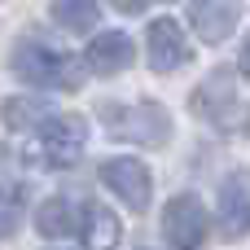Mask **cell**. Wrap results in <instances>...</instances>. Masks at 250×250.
Masks as SVG:
<instances>
[{
    "instance_id": "obj_1",
    "label": "cell",
    "mask_w": 250,
    "mask_h": 250,
    "mask_svg": "<svg viewBox=\"0 0 250 250\" xmlns=\"http://www.w3.org/2000/svg\"><path fill=\"white\" fill-rule=\"evenodd\" d=\"M193 114L207 119L224 136H246L250 132V101L237 92V79L229 70H215L198 92H193Z\"/></svg>"
},
{
    "instance_id": "obj_6",
    "label": "cell",
    "mask_w": 250,
    "mask_h": 250,
    "mask_svg": "<svg viewBox=\"0 0 250 250\" xmlns=\"http://www.w3.org/2000/svg\"><path fill=\"white\" fill-rule=\"evenodd\" d=\"M145 44H149V66H154L158 75L180 70V66L189 62V40H185V31H180L176 18H158V22H149Z\"/></svg>"
},
{
    "instance_id": "obj_3",
    "label": "cell",
    "mask_w": 250,
    "mask_h": 250,
    "mask_svg": "<svg viewBox=\"0 0 250 250\" xmlns=\"http://www.w3.org/2000/svg\"><path fill=\"white\" fill-rule=\"evenodd\" d=\"M83 145H88V123L79 114H53L40 123V141H35L31 158H35V167H70V163H79Z\"/></svg>"
},
{
    "instance_id": "obj_12",
    "label": "cell",
    "mask_w": 250,
    "mask_h": 250,
    "mask_svg": "<svg viewBox=\"0 0 250 250\" xmlns=\"http://www.w3.org/2000/svg\"><path fill=\"white\" fill-rule=\"evenodd\" d=\"M35 229H40L44 237H66V233H75V207H70V198H48V202L35 211Z\"/></svg>"
},
{
    "instance_id": "obj_4",
    "label": "cell",
    "mask_w": 250,
    "mask_h": 250,
    "mask_svg": "<svg viewBox=\"0 0 250 250\" xmlns=\"http://www.w3.org/2000/svg\"><path fill=\"white\" fill-rule=\"evenodd\" d=\"M105 123H110V136L132 141V145H163V141L171 136V119H167V110L154 105V101L127 105V110H110Z\"/></svg>"
},
{
    "instance_id": "obj_2",
    "label": "cell",
    "mask_w": 250,
    "mask_h": 250,
    "mask_svg": "<svg viewBox=\"0 0 250 250\" xmlns=\"http://www.w3.org/2000/svg\"><path fill=\"white\" fill-rule=\"evenodd\" d=\"M13 70L26 83H40V88H66V92H75L83 83V66L70 53H62V48H53L44 40H18Z\"/></svg>"
},
{
    "instance_id": "obj_13",
    "label": "cell",
    "mask_w": 250,
    "mask_h": 250,
    "mask_svg": "<svg viewBox=\"0 0 250 250\" xmlns=\"http://www.w3.org/2000/svg\"><path fill=\"white\" fill-rule=\"evenodd\" d=\"M53 18H57L66 31L83 35V31H92V26H97L101 9H97V0H53Z\"/></svg>"
},
{
    "instance_id": "obj_9",
    "label": "cell",
    "mask_w": 250,
    "mask_h": 250,
    "mask_svg": "<svg viewBox=\"0 0 250 250\" xmlns=\"http://www.w3.org/2000/svg\"><path fill=\"white\" fill-rule=\"evenodd\" d=\"M189 18H193V31H198L207 44H220V40H229V35L237 31L242 9H237V0H193Z\"/></svg>"
},
{
    "instance_id": "obj_18",
    "label": "cell",
    "mask_w": 250,
    "mask_h": 250,
    "mask_svg": "<svg viewBox=\"0 0 250 250\" xmlns=\"http://www.w3.org/2000/svg\"><path fill=\"white\" fill-rule=\"evenodd\" d=\"M4 158H9V154H4V145H0V171H4Z\"/></svg>"
},
{
    "instance_id": "obj_16",
    "label": "cell",
    "mask_w": 250,
    "mask_h": 250,
    "mask_svg": "<svg viewBox=\"0 0 250 250\" xmlns=\"http://www.w3.org/2000/svg\"><path fill=\"white\" fill-rule=\"evenodd\" d=\"M114 4H119V9H123V13H141V9H145V4H149V0H114Z\"/></svg>"
},
{
    "instance_id": "obj_11",
    "label": "cell",
    "mask_w": 250,
    "mask_h": 250,
    "mask_svg": "<svg viewBox=\"0 0 250 250\" xmlns=\"http://www.w3.org/2000/svg\"><path fill=\"white\" fill-rule=\"evenodd\" d=\"M119 220H114V211L110 207H88L83 211V229H79V237H83V246L88 250H114L119 246Z\"/></svg>"
},
{
    "instance_id": "obj_7",
    "label": "cell",
    "mask_w": 250,
    "mask_h": 250,
    "mask_svg": "<svg viewBox=\"0 0 250 250\" xmlns=\"http://www.w3.org/2000/svg\"><path fill=\"white\" fill-rule=\"evenodd\" d=\"M101 180H105L132 211H145V207H149V171H145V163L110 158V163H101Z\"/></svg>"
},
{
    "instance_id": "obj_5",
    "label": "cell",
    "mask_w": 250,
    "mask_h": 250,
    "mask_svg": "<svg viewBox=\"0 0 250 250\" xmlns=\"http://www.w3.org/2000/svg\"><path fill=\"white\" fill-rule=\"evenodd\" d=\"M163 233H167V242L176 250H198L207 242V211H202V202L193 193L171 198L167 211H163Z\"/></svg>"
},
{
    "instance_id": "obj_14",
    "label": "cell",
    "mask_w": 250,
    "mask_h": 250,
    "mask_svg": "<svg viewBox=\"0 0 250 250\" xmlns=\"http://www.w3.org/2000/svg\"><path fill=\"white\" fill-rule=\"evenodd\" d=\"M0 114H4V127H13V132H26V127H40L48 110H44L40 101H26V97H9V101L0 105Z\"/></svg>"
},
{
    "instance_id": "obj_15",
    "label": "cell",
    "mask_w": 250,
    "mask_h": 250,
    "mask_svg": "<svg viewBox=\"0 0 250 250\" xmlns=\"http://www.w3.org/2000/svg\"><path fill=\"white\" fill-rule=\"evenodd\" d=\"M18 215H22V202H18V189H9L0 198V237L18 233Z\"/></svg>"
},
{
    "instance_id": "obj_17",
    "label": "cell",
    "mask_w": 250,
    "mask_h": 250,
    "mask_svg": "<svg viewBox=\"0 0 250 250\" xmlns=\"http://www.w3.org/2000/svg\"><path fill=\"white\" fill-rule=\"evenodd\" d=\"M242 75L250 79V35H246V44H242Z\"/></svg>"
},
{
    "instance_id": "obj_8",
    "label": "cell",
    "mask_w": 250,
    "mask_h": 250,
    "mask_svg": "<svg viewBox=\"0 0 250 250\" xmlns=\"http://www.w3.org/2000/svg\"><path fill=\"white\" fill-rule=\"evenodd\" d=\"M250 233V185L246 176H229L220 189V237L237 242Z\"/></svg>"
},
{
    "instance_id": "obj_10",
    "label": "cell",
    "mask_w": 250,
    "mask_h": 250,
    "mask_svg": "<svg viewBox=\"0 0 250 250\" xmlns=\"http://www.w3.org/2000/svg\"><path fill=\"white\" fill-rule=\"evenodd\" d=\"M88 66L97 75H119L123 66H132V40L123 31H101L88 44Z\"/></svg>"
}]
</instances>
